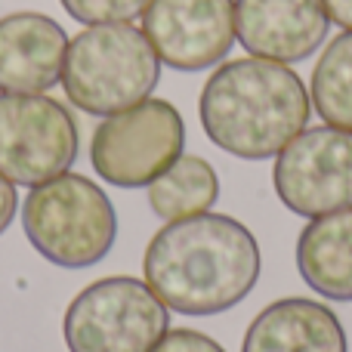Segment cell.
I'll list each match as a JSON object with an SVG mask.
<instances>
[{"label":"cell","instance_id":"7c38bea8","mask_svg":"<svg viewBox=\"0 0 352 352\" xmlns=\"http://www.w3.org/2000/svg\"><path fill=\"white\" fill-rule=\"evenodd\" d=\"M241 352H349L340 318L306 297L275 300L250 322Z\"/></svg>","mask_w":352,"mask_h":352},{"label":"cell","instance_id":"5b68a950","mask_svg":"<svg viewBox=\"0 0 352 352\" xmlns=\"http://www.w3.org/2000/svg\"><path fill=\"white\" fill-rule=\"evenodd\" d=\"M170 331V309L140 278L93 281L65 309L68 352H152Z\"/></svg>","mask_w":352,"mask_h":352},{"label":"cell","instance_id":"e0dca14e","mask_svg":"<svg viewBox=\"0 0 352 352\" xmlns=\"http://www.w3.org/2000/svg\"><path fill=\"white\" fill-rule=\"evenodd\" d=\"M152 352H226L213 337L192 328H170Z\"/></svg>","mask_w":352,"mask_h":352},{"label":"cell","instance_id":"3957f363","mask_svg":"<svg viewBox=\"0 0 352 352\" xmlns=\"http://www.w3.org/2000/svg\"><path fill=\"white\" fill-rule=\"evenodd\" d=\"M161 59L146 31L130 22L87 25L68 41L62 90L68 102L96 118H109L152 96Z\"/></svg>","mask_w":352,"mask_h":352},{"label":"cell","instance_id":"9a60e30c","mask_svg":"<svg viewBox=\"0 0 352 352\" xmlns=\"http://www.w3.org/2000/svg\"><path fill=\"white\" fill-rule=\"evenodd\" d=\"M312 109L324 124L352 133V31H343L324 47L309 80Z\"/></svg>","mask_w":352,"mask_h":352},{"label":"cell","instance_id":"5bb4252c","mask_svg":"<svg viewBox=\"0 0 352 352\" xmlns=\"http://www.w3.org/2000/svg\"><path fill=\"white\" fill-rule=\"evenodd\" d=\"M219 198V176L210 161L198 155H179L170 170L148 186V207L158 219H186L207 213Z\"/></svg>","mask_w":352,"mask_h":352},{"label":"cell","instance_id":"d6986e66","mask_svg":"<svg viewBox=\"0 0 352 352\" xmlns=\"http://www.w3.org/2000/svg\"><path fill=\"white\" fill-rule=\"evenodd\" d=\"M322 3L331 22H337L343 31H352V0H322Z\"/></svg>","mask_w":352,"mask_h":352},{"label":"cell","instance_id":"277c9868","mask_svg":"<svg viewBox=\"0 0 352 352\" xmlns=\"http://www.w3.org/2000/svg\"><path fill=\"white\" fill-rule=\"evenodd\" d=\"M22 229L47 263L87 269L115 248L118 213L102 186L80 173H59L22 201Z\"/></svg>","mask_w":352,"mask_h":352},{"label":"cell","instance_id":"8fae6325","mask_svg":"<svg viewBox=\"0 0 352 352\" xmlns=\"http://www.w3.org/2000/svg\"><path fill=\"white\" fill-rule=\"evenodd\" d=\"M68 34L43 12L0 19V90L43 93L62 80Z\"/></svg>","mask_w":352,"mask_h":352},{"label":"cell","instance_id":"ac0fdd59","mask_svg":"<svg viewBox=\"0 0 352 352\" xmlns=\"http://www.w3.org/2000/svg\"><path fill=\"white\" fill-rule=\"evenodd\" d=\"M16 210H19L16 186H12V182L6 179L3 173H0V235L10 229V223H12V217H16Z\"/></svg>","mask_w":352,"mask_h":352},{"label":"cell","instance_id":"7a4b0ae2","mask_svg":"<svg viewBox=\"0 0 352 352\" xmlns=\"http://www.w3.org/2000/svg\"><path fill=\"white\" fill-rule=\"evenodd\" d=\"M312 99L294 68L248 56L219 65L198 99L204 136L244 161L275 158L309 124Z\"/></svg>","mask_w":352,"mask_h":352},{"label":"cell","instance_id":"4fadbf2b","mask_svg":"<svg viewBox=\"0 0 352 352\" xmlns=\"http://www.w3.org/2000/svg\"><path fill=\"white\" fill-rule=\"evenodd\" d=\"M297 269L318 297L352 303V207L309 219L297 238Z\"/></svg>","mask_w":352,"mask_h":352},{"label":"cell","instance_id":"6da1fadb","mask_svg":"<svg viewBox=\"0 0 352 352\" xmlns=\"http://www.w3.org/2000/svg\"><path fill=\"white\" fill-rule=\"evenodd\" d=\"M260 278V244L226 213L170 219L155 232L142 281L179 316H219L238 306Z\"/></svg>","mask_w":352,"mask_h":352},{"label":"cell","instance_id":"ba28073f","mask_svg":"<svg viewBox=\"0 0 352 352\" xmlns=\"http://www.w3.org/2000/svg\"><path fill=\"white\" fill-rule=\"evenodd\" d=\"M278 201L303 219L352 207V133L340 127H306L272 167Z\"/></svg>","mask_w":352,"mask_h":352},{"label":"cell","instance_id":"2e32d148","mask_svg":"<svg viewBox=\"0 0 352 352\" xmlns=\"http://www.w3.org/2000/svg\"><path fill=\"white\" fill-rule=\"evenodd\" d=\"M74 22L84 25H111L133 22L148 10L152 0H59Z\"/></svg>","mask_w":352,"mask_h":352},{"label":"cell","instance_id":"8992f818","mask_svg":"<svg viewBox=\"0 0 352 352\" xmlns=\"http://www.w3.org/2000/svg\"><path fill=\"white\" fill-rule=\"evenodd\" d=\"M186 146V124L167 99H142L102 118L90 142V164L109 186L142 188L170 170Z\"/></svg>","mask_w":352,"mask_h":352},{"label":"cell","instance_id":"30bf717a","mask_svg":"<svg viewBox=\"0 0 352 352\" xmlns=\"http://www.w3.org/2000/svg\"><path fill=\"white\" fill-rule=\"evenodd\" d=\"M331 28L322 0H235V37L250 56L281 65L303 62Z\"/></svg>","mask_w":352,"mask_h":352},{"label":"cell","instance_id":"52a82bcc","mask_svg":"<svg viewBox=\"0 0 352 352\" xmlns=\"http://www.w3.org/2000/svg\"><path fill=\"white\" fill-rule=\"evenodd\" d=\"M72 111L43 93H0V173L12 186H41L78 161Z\"/></svg>","mask_w":352,"mask_h":352},{"label":"cell","instance_id":"9c48e42d","mask_svg":"<svg viewBox=\"0 0 352 352\" xmlns=\"http://www.w3.org/2000/svg\"><path fill=\"white\" fill-rule=\"evenodd\" d=\"M142 31L173 72H204L235 47V0H152Z\"/></svg>","mask_w":352,"mask_h":352}]
</instances>
